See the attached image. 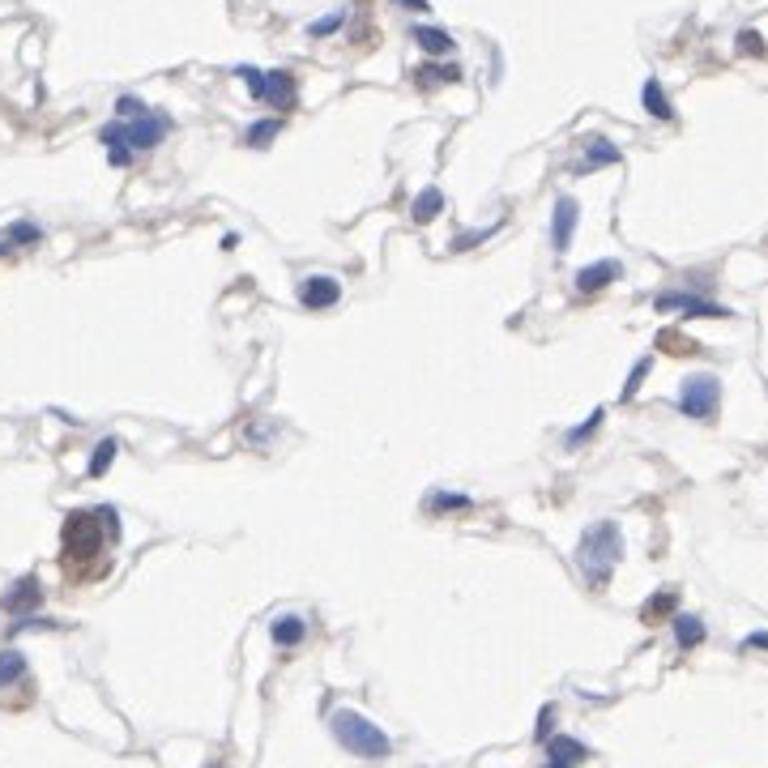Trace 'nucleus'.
Instances as JSON below:
<instances>
[{"label": "nucleus", "mask_w": 768, "mask_h": 768, "mask_svg": "<svg viewBox=\"0 0 768 768\" xmlns=\"http://www.w3.org/2000/svg\"><path fill=\"white\" fill-rule=\"evenodd\" d=\"M641 103H644V111H649L653 120H675V108H670V99H666V90H661L658 77H649V82H644Z\"/></svg>", "instance_id": "nucleus-16"}, {"label": "nucleus", "mask_w": 768, "mask_h": 768, "mask_svg": "<svg viewBox=\"0 0 768 768\" xmlns=\"http://www.w3.org/2000/svg\"><path fill=\"white\" fill-rule=\"evenodd\" d=\"M653 307H658V312H687V316H704V321H726V316H734L730 307L713 304V299H704V295H692V290H670V295H658V299H653Z\"/></svg>", "instance_id": "nucleus-7"}, {"label": "nucleus", "mask_w": 768, "mask_h": 768, "mask_svg": "<svg viewBox=\"0 0 768 768\" xmlns=\"http://www.w3.org/2000/svg\"><path fill=\"white\" fill-rule=\"evenodd\" d=\"M22 675H26V658H22L18 649H4V653H0V687L18 683Z\"/></svg>", "instance_id": "nucleus-22"}, {"label": "nucleus", "mask_w": 768, "mask_h": 768, "mask_svg": "<svg viewBox=\"0 0 768 768\" xmlns=\"http://www.w3.org/2000/svg\"><path fill=\"white\" fill-rule=\"evenodd\" d=\"M282 116H269V120H256V125L244 133V145H252V150H269L273 145V137L282 133Z\"/></svg>", "instance_id": "nucleus-19"}, {"label": "nucleus", "mask_w": 768, "mask_h": 768, "mask_svg": "<svg viewBox=\"0 0 768 768\" xmlns=\"http://www.w3.org/2000/svg\"><path fill=\"white\" fill-rule=\"evenodd\" d=\"M440 210H444V193H440V188H423V193L410 201L414 222H431V218H440Z\"/></svg>", "instance_id": "nucleus-18"}, {"label": "nucleus", "mask_w": 768, "mask_h": 768, "mask_svg": "<svg viewBox=\"0 0 768 768\" xmlns=\"http://www.w3.org/2000/svg\"><path fill=\"white\" fill-rule=\"evenodd\" d=\"M167 133H171V120L162 116V111H145V116H137V120H111V125H103V133H99V142L103 145H128L133 154L137 150H154V145L167 142Z\"/></svg>", "instance_id": "nucleus-3"}, {"label": "nucleus", "mask_w": 768, "mask_h": 768, "mask_svg": "<svg viewBox=\"0 0 768 768\" xmlns=\"http://www.w3.org/2000/svg\"><path fill=\"white\" fill-rule=\"evenodd\" d=\"M116 448H120V444H116L111 436H108V440H99V448H94V457H90V465H86L90 479H103V474H108L111 462H116Z\"/></svg>", "instance_id": "nucleus-21"}, {"label": "nucleus", "mask_w": 768, "mask_h": 768, "mask_svg": "<svg viewBox=\"0 0 768 768\" xmlns=\"http://www.w3.org/2000/svg\"><path fill=\"white\" fill-rule=\"evenodd\" d=\"M393 4H401V9H414V13H427V9H431L427 0H393Z\"/></svg>", "instance_id": "nucleus-34"}, {"label": "nucleus", "mask_w": 768, "mask_h": 768, "mask_svg": "<svg viewBox=\"0 0 768 768\" xmlns=\"http://www.w3.org/2000/svg\"><path fill=\"white\" fill-rule=\"evenodd\" d=\"M431 513H465L470 508V496H457V491H436L427 500Z\"/></svg>", "instance_id": "nucleus-25"}, {"label": "nucleus", "mask_w": 768, "mask_h": 768, "mask_svg": "<svg viewBox=\"0 0 768 768\" xmlns=\"http://www.w3.org/2000/svg\"><path fill=\"white\" fill-rule=\"evenodd\" d=\"M576 222H581V205H576V197H559V201H555V214H551V248L555 252H568L572 248Z\"/></svg>", "instance_id": "nucleus-9"}, {"label": "nucleus", "mask_w": 768, "mask_h": 768, "mask_svg": "<svg viewBox=\"0 0 768 768\" xmlns=\"http://www.w3.org/2000/svg\"><path fill=\"white\" fill-rule=\"evenodd\" d=\"M542 768H564V764H551V760H547V764H542Z\"/></svg>", "instance_id": "nucleus-35"}, {"label": "nucleus", "mask_w": 768, "mask_h": 768, "mask_svg": "<svg viewBox=\"0 0 768 768\" xmlns=\"http://www.w3.org/2000/svg\"><path fill=\"white\" fill-rule=\"evenodd\" d=\"M679 410L687 419H700V423H713L717 410H721V380L713 372H700L683 380V393H679Z\"/></svg>", "instance_id": "nucleus-6"}, {"label": "nucleus", "mask_w": 768, "mask_h": 768, "mask_svg": "<svg viewBox=\"0 0 768 768\" xmlns=\"http://www.w3.org/2000/svg\"><path fill=\"white\" fill-rule=\"evenodd\" d=\"M649 367H653V358H641V363L627 372V384H624V393H619V401H632V397H636V389H641V380L649 375Z\"/></svg>", "instance_id": "nucleus-28"}, {"label": "nucleus", "mask_w": 768, "mask_h": 768, "mask_svg": "<svg viewBox=\"0 0 768 768\" xmlns=\"http://www.w3.org/2000/svg\"><path fill=\"white\" fill-rule=\"evenodd\" d=\"M768 644V632H751L747 641H743V649H764Z\"/></svg>", "instance_id": "nucleus-33"}, {"label": "nucleus", "mask_w": 768, "mask_h": 768, "mask_svg": "<svg viewBox=\"0 0 768 768\" xmlns=\"http://www.w3.org/2000/svg\"><path fill=\"white\" fill-rule=\"evenodd\" d=\"M43 602V590H39V576H22L13 590L4 593V610H13V615H30V610Z\"/></svg>", "instance_id": "nucleus-11"}, {"label": "nucleus", "mask_w": 768, "mask_h": 768, "mask_svg": "<svg viewBox=\"0 0 768 768\" xmlns=\"http://www.w3.org/2000/svg\"><path fill=\"white\" fill-rule=\"evenodd\" d=\"M670 632H675V644L687 653V649H696L704 641V619L700 615H675L670 619Z\"/></svg>", "instance_id": "nucleus-14"}, {"label": "nucleus", "mask_w": 768, "mask_h": 768, "mask_svg": "<svg viewBox=\"0 0 768 768\" xmlns=\"http://www.w3.org/2000/svg\"><path fill=\"white\" fill-rule=\"evenodd\" d=\"M738 47L747 56H764V39H760V30H743L738 35Z\"/></svg>", "instance_id": "nucleus-32"}, {"label": "nucleus", "mask_w": 768, "mask_h": 768, "mask_svg": "<svg viewBox=\"0 0 768 768\" xmlns=\"http://www.w3.org/2000/svg\"><path fill=\"white\" fill-rule=\"evenodd\" d=\"M675 602H679V598H675V590H661L658 598H653V602L641 610V619H644V624H658L661 615H670V610H675Z\"/></svg>", "instance_id": "nucleus-26"}, {"label": "nucleus", "mask_w": 768, "mask_h": 768, "mask_svg": "<svg viewBox=\"0 0 768 768\" xmlns=\"http://www.w3.org/2000/svg\"><path fill=\"white\" fill-rule=\"evenodd\" d=\"M624 159L619 154V145L607 142V137H590L585 142V162H581V171H593V167H615V162Z\"/></svg>", "instance_id": "nucleus-13"}, {"label": "nucleus", "mask_w": 768, "mask_h": 768, "mask_svg": "<svg viewBox=\"0 0 768 768\" xmlns=\"http://www.w3.org/2000/svg\"><path fill=\"white\" fill-rule=\"evenodd\" d=\"M338 299H341V282L329 278V273H312V278L299 282V304L307 312H324V307H333Z\"/></svg>", "instance_id": "nucleus-8"}, {"label": "nucleus", "mask_w": 768, "mask_h": 768, "mask_svg": "<svg viewBox=\"0 0 768 768\" xmlns=\"http://www.w3.org/2000/svg\"><path fill=\"white\" fill-rule=\"evenodd\" d=\"M602 419H607V410H602V406H598V410H590V414H585V423H581V427H572L568 436H564V444H568V448L585 444V440H590L593 431L602 427Z\"/></svg>", "instance_id": "nucleus-23"}, {"label": "nucleus", "mask_w": 768, "mask_h": 768, "mask_svg": "<svg viewBox=\"0 0 768 768\" xmlns=\"http://www.w3.org/2000/svg\"><path fill=\"white\" fill-rule=\"evenodd\" d=\"M60 547H65V559H69L73 568L86 564V559H94V555L103 551V525H99V513H69Z\"/></svg>", "instance_id": "nucleus-5"}, {"label": "nucleus", "mask_w": 768, "mask_h": 768, "mask_svg": "<svg viewBox=\"0 0 768 768\" xmlns=\"http://www.w3.org/2000/svg\"><path fill=\"white\" fill-rule=\"evenodd\" d=\"M329 726H333V738H338L350 755H358V760H384V755L393 751V738L380 730L375 721L355 713V709H338V713L329 717Z\"/></svg>", "instance_id": "nucleus-2"}, {"label": "nucleus", "mask_w": 768, "mask_h": 768, "mask_svg": "<svg viewBox=\"0 0 768 768\" xmlns=\"http://www.w3.org/2000/svg\"><path fill=\"white\" fill-rule=\"evenodd\" d=\"M341 22H346V13H341V9H333V13H324V18H316V22H307V35H312V39H324V35H338V30H341Z\"/></svg>", "instance_id": "nucleus-27"}, {"label": "nucleus", "mask_w": 768, "mask_h": 768, "mask_svg": "<svg viewBox=\"0 0 768 768\" xmlns=\"http://www.w3.org/2000/svg\"><path fill=\"white\" fill-rule=\"evenodd\" d=\"M39 239H43V227H39V222H13L0 244H4V248H26V244H39Z\"/></svg>", "instance_id": "nucleus-20"}, {"label": "nucleus", "mask_w": 768, "mask_h": 768, "mask_svg": "<svg viewBox=\"0 0 768 768\" xmlns=\"http://www.w3.org/2000/svg\"><path fill=\"white\" fill-rule=\"evenodd\" d=\"M619 273H624V265H619V261H598V265H585L581 273H576V290H581V295H598V290H607L610 282H619Z\"/></svg>", "instance_id": "nucleus-10"}, {"label": "nucleus", "mask_w": 768, "mask_h": 768, "mask_svg": "<svg viewBox=\"0 0 768 768\" xmlns=\"http://www.w3.org/2000/svg\"><path fill=\"white\" fill-rule=\"evenodd\" d=\"M145 103L142 99H133V94H125V99H116V120H137V116H145Z\"/></svg>", "instance_id": "nucleus-30"}, {"label": "nucleus", "mask_w": 768, "mask_h": 768, "mask_svg": "<svg viewBox=\"0 0 768 768\" xmlns=\"http://www.w3.org/2000/svg\"><path fill=\"white\" fill-rule=\"evenodd\" d=\"M555 730V704H542V713H538V726H534V738L538 743H547Z\"/></svg>", "instance_id": "nucleus-31"}, {"label": "nucleus", "mask_w": 768, "mask_h": 768, "mask_svg": "<svg viewBox=\"0 0 768 768\" xmlns=\"http://www.w3.org/2000/svg\"><path fill=\"white\" fill-rule=\"evenodd\" d=\"M496 227H500V222H496ZM496 227H479V231H465V235H457V239H453V248H457V252H465V248H479V244H487V239L496 235Z\"/></svg>", "instance_id": "nucleus-29"}, {"label": "nucleus", "mask_w": 768, "mask_h": 768, "mask_svg": "<svg viewBox=\"0 0 768 768\" xmlns=\"http://www.w3.org/2000/svg\"><path fill=\"white\" fill-rule=\"evenodd\" d=\"M235 77H244V86H248L252 99H261V103H269V108H278V111L295 108V73L290 69L261 73V69H252V65H239Z\"/></svg>", "instance_id": "nucleus-4"}, {"label": "nucleus", "mask_w": 768, "mask_h": 768, "mask_svg": "<svg viewBox=\"0 0 768 768\" xmlns=\"http://www.w3.org/2000/svg\"><path fill=\"white\" fill-rule=\"evenodd\" d=\"M410 39L427 56H448V52H453V35H448V30H440V26H414Z\"/></svg>", "instance_id": "nucleus-17"}, {"label": "nucleus", "mask_w": 768, "mask_h": 768, "mask_svg": "<svg viewBox=\"0 0 768 768\" xmlns=\"http://www.w3.org/2000/svg\"><path fill=\"white\" fill-rule=\"evenodd\" d=\"M414 77H419L423 86H436V82H462V69H457V65H423Z\"/></svg>", "instance_id": "nucleus-24"}, {"label": "nucleus", "mask_w": 768, "mask_h": 768, "mask_svg": "<svg viewBox=\"0 0 768 768\" xmlns=\"http://www.w3.org/2000/svg\"><path fill=\"white\" fill-rule=\"evenodd\" d=\"M547 755H551V764L576 768L585 755H590V747H585V743H576L572 734H551V738H547Z\"/></svg>", "instance_id": "nucleus-12"}, {"label": "nucleus", "mask_w": 768, "mask_h": 768, "mask_svg": "<svg viewBox=\"0 0 768 768\" xmlns=\"http://www.w3.org/2000/svg\"><path fill=\"white\" fill-rule=\"evenodd\" d=\"M269 636H273V644L290 649V644H299L307 636V624L299 619V615H278V619L269 624Z\"/></svg>", "instance_id": "nucleus-15"}, {"label": "nucleus", "mask_w": 768, "mask_h": 768, "mask_svg": "<svg viewBox=\"0 0 768 768\" xmlns=\"http://www.w3.org/2000/svg\"><path fill=\"white\" fill-rule=\"evenodd\" d=\"M619 555H624V534H619V525H615V521H598V525H590V530L581 534L576 564H581V572H585V581H590L593 590H602L610 581V572H615V564H619Z\"/></svg>", "instance_id": "nucleus-1"}]
</instances>
